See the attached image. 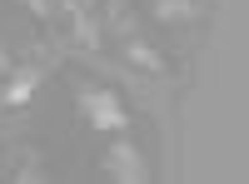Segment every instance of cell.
I'll use <instances>...</instances> for the list:
<instances>
[{
    "label": "cell",
    "instance_id": "4",
    "mask_svg": "<svg viewBox=\"0 0 249 184\" xmlns=\"http://www.w3.org/2000/svg\"><path fill=\"white\" fill-rule=\"evenodd\" d=\"M155 15L160 20H190V15H199V5L195 0H155Z\"/></svg>",
    "mask_w": 249,
    "mask_h": 184
},
{
    "label": "cell",
    "instance_id": "6",
    "mask_svg": "<svg viewBox=\"0 0 249 184\" xmlns=\"http://www.w3.org/2000/svg\"><path fill=\"white\" fill-rule=\"evenodd\" d=\"M75 35H80V45H100V30H95V20L85 10H75Z\"/></svg>",
    "mask_w": 249,
    "mask_h": 184
},
{
    "label": "cell",
    "instance_id": "2",
    "mask_svg": "<svg viewBox=\"0 0 249 184\" xmlns=\"http://www.w3.org/2000/svg\"><path fill=\"white\" fill-rule=\"evenodd\" d=\"M105 169H110L115 179H124V184H144V179H150V169L140 165V150L130 145V139L110 145V154H105Z\"/></svg>",
    "mask_w": 249,
    "mask_h": 184
},
{
    "label": "cell",
    "instance_id": "7",
    "mask_svg": "<svg viewBox=\"0 0 249 184\" xmlns=\"http://www.w3.org/2000/svg\"><path fill=\"white\" fill-rule=\"evenodd\" d=\"M0 65H5V55H0Z\"/></svg>",
    "mask_w": 249,
    "mask_h": 184
},
{
    "label": "cell",
    "instance_id": "3",
    "mask_svg": "<svg viewBox=\"0 0 249 184\" xmlns=\"http://www.w3.org/2000/svg\"><path fill=\"white\" fill-rule=\"evenodd\" d=\"M35 90H40V70H15V75H10V85L0 90V105H10V110H15V105H25Z\"/></svg>",
    "mask_w": 249,
    "mask_h": 184
},
{
    "label": "cell",
    "instance_id": "1",
    "mask_svg": "<svg viewBox=\"0 0 249 184\" xmlns=\"http://www.w3.org/2000/svg\"><path fill=\"white\" fill-rule=\"evenodd\" d=\"M75 105H80V115H85L95 130L120 134L124 125H130V115H124V105H120V95H110V90H80Z\"/></svg>",
    "mask_w": 249,
    "mask_h": 184
},
{
    "label": "cell",
    "instance_id": "5",
    "mask_svg": "<svg viewBox=\"0 0 249 184\" xmlns=\"http://www.w3.org/2000/svg\"><path fill=\"white\" fill-rule=\"evenodd\" d=\"M130 60H135V65H144V70H155V75L164 70V60H160L155 50H144V45H140V40H130Z\"/></svg>",
    "mask_w": 249,
    "mask_h": 184
}]
</instances>
